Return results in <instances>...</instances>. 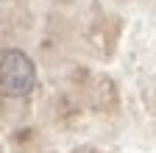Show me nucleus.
Instances as JSON below:
<instances>
[{
    "label": "nucleus",
    "mask_w": 156,
    "mask_h": 153,
    "mask_svg": "<svg viewBox=\"0 0 156 153\" xmlns=\"http://www.w3.org/2000/svg\"><path fill=\"white\" fill-rule=\"evenodd\" d=\"M36 86L34 59L23 47H0V92L9 98H28Z\"/></svg>",
    "instance_id": "f257e3e1"
}]
</instances>
